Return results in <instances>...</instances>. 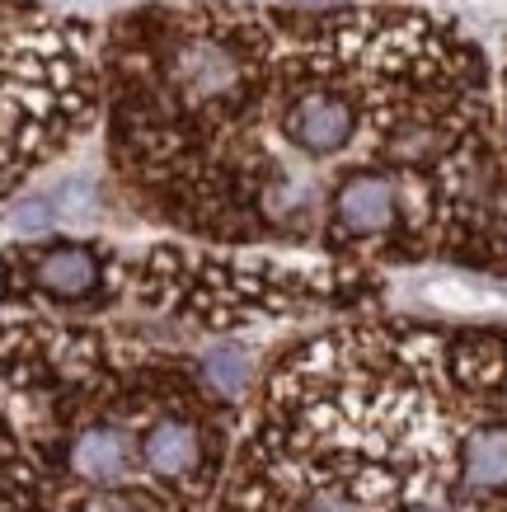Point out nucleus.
I'll list each match as a JSON object with an SVG mask.
<instances>
[{
  "mask_svg": "<svg viewBox=\"0 0 507 512\" xmlns=\"http://www.w3.org/2000/svg\"><path fill=\"white\" fill-rule=\"evenodd\" d=\"M113 160L151 217L226 245H320L353 184L409 202L423 259L465 240L489 179V66L414 10L160 5L104 47Z\"/></svg>",
  "mask_w": 507,
  "mask_h": 512,
  "instance_id": "1",
  "label": "nucleus"
},
{
  "mask_svg": "<svg viewBox=\"0 0 507 512\" xmlns=\"http://www.w3.org/2000/svg\"><path fill=\"white\" fill-rule=\"evenodd\" d=\"M216 512H507V334L296 348L245 404Z\"/></svg>",
  "mask_w": 507,
  "mask_h": 512,
  "instance_id": "2",
  "label": "nucleus"
},
{
  "mask_svg": "<svg viewBox=\"0 0 507 512\" xmlns=\"http://www.w3.org/2000/svg\"><path fill=\"white\" fill-rule=\"evenodd\" d=\"M245 400L165 348L0 329V512H216Z\"/></svg>",
  "mask_w": 507,
  "mask_h": 512,
  "instance_id": "3",
  "label": "nucleus"
},
{
  "mask_svg": "<svg viewBox=\"0 0 507 512\" xmlns=\"http://www.w3.org/2000/svg\"><path fill=\"white\" fill-rule=\"evenodd\" d=\"M108 278H113V259L85 240L10 249L0 259V296L24 306H76L108 292Z\"/></svg>",
  "mask_w": 507,
  "mask_h": 512,
  "instance_id": "4",
  "label": "nucleus"
},
{
  "mask_svg": "<svg viewBox=\"0 0 507 512\" xmlns=\"http://www.w3.org/2000/svg\"><path fill=\"white\" fill-rule=\"evenodd\" d=\"M198 362H202V376H207L221 395H231V400H245L249 395V381H254V357H249V348H240V343H216Z\"/></svg>",
  "mask_w": 507,
  "mask_h": 512,
  "instance_id": "5",
  "label": "nucleus"
},
{
  "mask_svg": "<svg viewBox=\"0 0 507 512\" xmlns=\"http://www.w3.org/2000/svg\"><path fill=\"white\" fill-rule=\"evenodd\" d=\"M10 221H15L19 231L43 235V231H52L62 217H57V202H52V198H29V202H19L15 212H10Z\"/></svg>",
  "mask_w": 507,
  "mask_h": 512,
  "instance_id": "6",
  "label": "nucleus"
}]
</instances>
